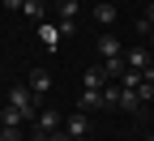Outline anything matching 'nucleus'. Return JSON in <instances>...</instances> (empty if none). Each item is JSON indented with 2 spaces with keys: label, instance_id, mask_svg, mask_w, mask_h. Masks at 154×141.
Segmentation results:
<instances>
[{
  "label": "nucleus",
  "instance_id": "1",
  "mask_svg": "<svg viewBox=\"0 0 154 141\" xmlns=\"http://www.w3.org/2000/svg\"><path fill=\"white\" fill-rule=\"evenodd\" d=\"M9 107H17L26 120H38V98L30 94V86L26 81H17V86H9Z\"/></svg>",
  "mask_w": 154,
  "mask_h": 141
},
{
  "label": "nucleus",
  "instance_id": "2",
  "mask_svg": "<svg viewBox=\"0 0 154 141\" xmlns=\"http://www.w3.org/2000/svg\"><path fill=\"white\" fill-rule=\"evenodd\" d=\"M26 86H30V94L38 98V103H43L47 90H51V73H47V69H30V73H26Z\"/></svg>",
  "mask_w": 154,
  "mask_h": 141
},
{
  "label": "nucleus",
  "instance_id": "3",
  "mask_svg": "<svg viewBox=\"0 0 154 141\" xmlns=\"http://www.w3.org/2000/svg\"><path fill=\"white\" fill-rule=\"evenodd\" d=\"M34 124H38V128H34L38 137H51V133H64V128H60V111H51V107H43V111H38V120H34Z\"/></svg>",
  "mask_w": 154,
  "mask_h": 141
},
{
  "label": "nucleus",
  "instance_id": "4",
  "mask_svg": "<svg viewBox=\"0 0 154 141\" xmlns=\"http://www.w3.org/2000/svg\"><path fill=\"white\" fill-rule=\"evenodd\" d=\"M124 60L133 73H146L150 69V47H124Z\"/></svg>",
  "mask_w": 154,
  "mask_h": 141
},
{
  "label": "nucleus",
  "instance_id": "5",
  "mask_svg": "<svg viewBox=\"0 0 154 141\" xmlns=\"http://www.w3.org/2000/svg\"><path fill=\"white\" fill-rule=\"evenodd\" d=\"M64 133H69V137H90V120H86V111H73V115L64 120Z\"/></svg>",
  "mask_w": 154,
  "mask_h": 141
},
{
  "label": "nucleus",
  "instance_id": "6",
  "mask_svg": "<svg viewBox=\"0 0 154 141\" xmlns=\"http://www.w3.org/2000/svg\"><path fill=\"white\" fill-rule=\"evenodd\" d=\"M82 86H86V90H103V86H107V73H103V64H90V69L82 73Z\"/></svg>",
  "mask_w": 154,
  "mask_h": 141
},
{
  "label": "nucleus",
  "instance_id": "7",
  "mask_svg": "<svg viewBox=\"0 0 154 141\" xmlns=\"http://www.w3.org/2000/svg\"><path fill=\"white\" fill-rule=\"evenodd\" d=\"M99 56H103V60H111V56H124V47H120V38H116L111 30H107V34H99Z\"/></svg>",
  "mask_w": 154,
  "mask_h": 141
},
{
  "label": "nucleus",
  "instance_id": "8",
  "mask_svg": "<svg viewBox=\"0 0 154 141\" xmlns=\"http://www.w3.org/2000/svg\"><path fill=\"white\" fill-rule=\"evenodd\" d=\"M22 124H26V115L17 111V107H9V103L0 107V128H22Z\"/></svg>",
  "mask_w": 154,
  "mask_h": 141
},
{
  "label": "nucleus",
  "instance_id": "9",
  "mask_svg": "<svg viewBox=\"0 0 154 141\" xmlns=\"http://www.w3.org/2000/svg\"><path fill=\"white\" fill-rule=\"evenodd\" d=\"M120 90H124V86H120ZM120 107L133 111V115H141V111H146V103H141V94H137V90H124V94H120Z\"/></svg>",
  "mask_w": 154,
  "mask_h": 141
},
{
  "label": "nucleus",
  "instance_id": "10",
  "mask_svg": "<svg viewBox=\"0 0 154 141\" xmlns=\"http://www.w3.org/2000/svg\"><path fill=\"white\" fill-rule=\"evenodd\" d=\"M38 38H43V47H47V51H56V47H60V30H56V26H47V22L38 26Z\"/></svg>",
  "mask_w": 154,
  "mask_h": 141
},
{
  "label": "nucleus",
  "instance_id": "11",
  "mask_svg": "<svg viewBox=\"0 0 154 141\" xmlns=\"http://www.w3.org/2000/svg\"><path fill=\"white\" fill-rule=\"evenodd\" d=\"M103 73H107V77H124V73H128V60H124V56L103 60Z\"/></svg>",
  "mask_w": 154,
  "mask_h": 141
},
{
  "label": "nucleus",
  "instance_id": "12",
  "mask_svg": "<svg viewBox=\"0 0 154 141\" xmlns=\"http://www.w3.org/2000/svg\"><path fill=\"white\" fill-rule=\"evenodd\" d=\"M82 111H99L103 107V90H82V103H77Z\"/></svg>",
  "mask_w": 154,
  "mask_h": 141
},
{
  "label": "nucleus",
  "instance_id": "13",
  "mask_svg": "<svg viewBox=\"0 0 154 141\" xmlns=\"http://www.w3.org/2000/svg\"><path fill=\"white\" fill-rule=\"evenodd\" d=\"M116 17H120L116 5H94V22H99V26H116Z\"/></svg>",
  "mask_w": 154,
  "mask_h": 141
},
{
  "label": "nucleus",
  "instance_id": "14",
  "mask_svg": "<svg viewBox=\"0 0 154 141\" xmlns=\"http://www.w3.org/2000/svg\"><path fill=\"white\" fill-rule=\"evenodd\" d=\"M22 13L30 17V22H38V26H43V17H47V13H43V5H38V0H26V9H22Z\"/></svg>",
  "mask_w": 154,
  "mask_h": 141
},
{
  "label": "nucleus",
  "instance_id": "15",
  "mask_svg": "<svg viewBox=\"0 0 154 141\" xmlns=\"http://www.w3.org/2000/svg\"><path fill=\"white\" fill-rule=\"evenodd\" d=\"M120 86H103V107H120Z\"/></svg>",
  "mask_w": 154,
  "mask_h": 141
},
{
  "label": "nucleus",
  "instance_id": "16",
  "mask_svg": "<svg viewBox=\"0 0 154 141\" xmlns=\"http://www.w3.org/2000/svg\"><path fill=\"white\" fill-rule=\"evenodd\" d=\"M77 9H82V0H60V17H77Z\"/></svg>",
  "mask_w": 154,
  "mask_h": 141
},
{
  "label": "nucleus",
  "instance_id": "17",
  "mask_svg": "<svg viewBox=\"0 0 154 141\" xmlns=\"http://www.w3.org/2000/svg\"><path fill=\"white\" fill-rule=\"evenodd\" d=\"M120 86H124V90H137V86H141V73H124Z\"/></svg>",
  "mask_w": 154,
  "mask_h": 141
},
{
  "label": "nucleus",
  "instance_id": "18",
  "mask_svg": "<svg viewBox=\"0 0 154 141\" xmlns=\"http://www.w3.org/2000/svg\"><path fill=\"white\" fill-rule=\"evenodd\" d=\"M0 141H26L22 128H0Z\"/></svg>",
  "mask_w": 154,
  "mask_h": 141
},
{
  "label": "nucleus",
  "instance_id": "19",
  "mask_svg": "<svg viewBox=\"0 0 154 141\" xmlns=\"http://www.w3.org/2000/svg\"><path fill=\"white\" fill-rule=\"evenodd\" d=\"M56 30H60V34H73V30H77V17H60V26H56Z\"/></svg>",
  "mask_w": 154,
  "mask_h": 141
},
{
  "label": "nucleus",
  "instance_id": "20",
  "mask_svg": "<svg viewBox=\"0 0 154 141\" xmlns=\"http://www.w3.org/2000/svg\"><path fill=\"white\" fill-rule=\"evenodd\" d=\"M0 5H5V9H13V13H22V9H26V0H0Z\"/></svg>",
  "mask_w": 154,
  "mask_h": 141
},
{
  "label": "nucleus",
  "instance_id": "21",
  "mask_svg": "<svg viewBox=\"0 0 154 141\" xmlns=\"http://www.w3.org/2000/svg\"><path fill=\"white\" fill-rule=\"evenodd\" d=\"M141 22H146V26H150V30H154V5H150V9H146V17H141Z\"/></svg>",
  "mask_w": 154,
  "mask_h": 141
},
{
  "label": "nucleus",
  "instance_id": "22",
  "mask_svg": "<svg viewBox=\"0 0 154 141\" xmlns=\"http://www.w3.org/2000/svg\"><path fill=\"white\" fill-rule=\"evenodd\" d=\"M47 141H69V133H51V137H47Z\"/></svg>",
  "mask_w": 154,
  "mask_h": 141
},
{
  "label": "nucleus",
  "instance_id": "23",
  "mask_svg": "<svg viewBox=\"0 0 154 141\" xmlns=\"http://www.w3.org/2000/svg\"><path fill=\"white\" fill-rule=\"evenodd\" d=\"M146 47H150V51H154V30H150V34H146Z\"/></svg>",
  "mask_w": 154,
  "mask_h": 141
},
{
  "label": "nucleus",
  "instance_id": "24",
  "mask_svg": "<svg viewBox=\"0 0 154 141\" xmlns=\"http://www.w3.org/2000/svg\"><path fill=\"white\" fill-rule=\"evenodd\" d=\"M69 141H90V137H69Z\"/></svg>",
  "mask_w": 154,
  "mask_h": 141
},
{
  "label": "nucleus",
  "instance_id": "25",
  "mask_svg": "<svg viewBox=\"0 0 154 141\" xmlns=\"http://www.w3.org/2000/svg\"><path fill=\"white\" fill-rule=\"evenodd\" d=\"M150 69H154V51H150Z\"/></svg>",
  "mask_w": 154,
  "mask_h": 141
}]
</instances>
